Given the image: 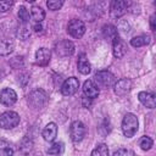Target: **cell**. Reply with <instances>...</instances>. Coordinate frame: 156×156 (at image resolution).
I'll return each mask as SVG.
<instances>
[{
  "instance_id": "17",
  "label": "cell",
  "mask_w": 156,
  "mask_h": 156,
  "mask_svg": "<svg viewBox=\"0 0 156 156\" xmlns=\"http://www.w3.org/2000/svg\"><path fill=\"white\" fill-rule=\"evenodd\" d=\"M15 49V43L12 39L9 38H2L0 39V55L1 56H7L10 55Z\"/></svg>"
},
{
  "instance_id": "19",
  "label": "cell",
  "mask_w": 156,
  "mask_h": 156,
  "mask_svg": "<svg viewBox=\"0 0 156 156\" xmlns=\"http://www.w3.org/2000/svg\"><path fill=\"white\" fill-rule=\"evenodd\" d=\"M30 17H32V20H34L35 22L40 23V22L45 18V11H44L40 6L34 5V6H32V9H30Z\"/></svg>"
},
{
  "instance_id": "7",
  "label": "cell",
  "mask_w": 156,
  "mask_h": 156,
  "mask_svg": "<svg viewBox=\"0 0 156 156\" xmlns=\"http://www.w3.org/2000/svg\"><path fill=\"white\" fill-rule=\"evenodd\" d=\"M129 5H130V2L123 1V0H115V1H112L111 6H110L111 17L119 18L121 16H123L127 12V10L129 9Z\"/></svg>"
},
{
  "instance_id": "30",
  "label": "cell",
  "mask_w": 156,
  "mask_h": 156,
  "mask_svg": "<svg viewBox=\"0 0 156 156\" xmlns=\"http://www.w3.org/2000/svg\"><path fill=\"white\" fill-rule=\"evenodd\" d=\"M12 5L13 2L10 0H0V12H6L7 10H10Z\"/></svg>"
},
{
  "instance_id": "5",
  "label": "cell",
  "mask_w": 156,
  "mask_h": 156,
  "mask_svg": "<svg viewBox=\"0 0 156 156\" xmlns=\"http://www.w3.org/2000/svg\"><path fill=\"white\" fill-rule=\"evenodd\" d=\"M87 133V128L83 124V122L80 121H74L71 124L69 128V134H71V139L73 143H79L83 140V138L85 136Z\"/></svg>"
},
{
  "instance_id": "18",
  "label": "cell",
  "mask_w": 156,
  "mask_h": 156,
  "mask_svg": "<svg viewBox=\"0 0 156 156\" xmlns=\"http://www.w3.org/2000/svg\"><path fill=\"white\" fill-rule=\"evenodd\" d=\"M77 66H78V71H79L82 74H88V73L90 72V62L88 61V57H87L84 54H82V55L79 56Z\"/></svg>"
},
{
  "instance_id": "15",
  "label": "cell",
  "mask_w": 156,
  "mask_h": 156,
  "mask_svg": "<svg viewBox=\"0 0 156 156\" xmlns=\"http://www.w3.org/2000/svg\"><path fill=\"white\" fill-rule=\"evenodd\" d=\"M83 93H84L85 98H88V99H95L99 95V88H98V85L93 80L88 79L83 84Z\"/></svg>"
},
{
  "instance_id": "4",
  "label": "cell",
  "mask_w": 156,
  "mask_h": 156,
  "mask_svg": "<svg viewBox=\"0 0 156 156\" xmlns=\"http://www.w3.org/2000/svg\"><path fill=\"white\" fill-rule=\"evenodd\" d=\"M20 123L18 113L13 111H6L0 115V127L2 129H12Z\"/></svg>"
},
{
  "instance_id": "21",
  "label": "cell",
  "mask_w": 156,
  "mask_h": 156,
  "mask_svg": "<svg viewBox=\"0 0 156 156\" xmlns=\"http://www.w3.org/2000/svg\"><path fill=\"white\" fill-rule=\"evenodd\" d=\"M13 147L6 140H0V156H12Z\"/></svg>"
},
{
  "instance_id": "2",
  "label": "cell",
  "mask_w": 156,
  "mask_h": 156,
  "mask_svg": "<svg viewBox=\"0 0 156 156\" xmlns=\"http://www.w3.org/2000/svg\"><path fill=\"white\" fill-rule=\"evenodd\" d=\"M48 94L43 89H35L28 95V104L33 108H43L48 102Z\"/></svg>"
},
{
  "instance_id": "14",
  "label": "cell",
  "mask_w": 156,
  "mask_h": 156,
  "mask_svg": "<svg viewBox=\"0 0 156 156\" xmlns=\"http://www.w3.org/2000/svg\"><path fill=\"white\" fill-rule=\"evenodd\" d=\"M138 99L139 101L147 108H154L156 106V98L155 94L150 93V91H140L138 94Z\"/></svg>"
},
{
  "instance_id": "26",
  "label": "cell",
  "mask_w": 156,
  "mask_h": 156,
  "mask_svg": "<svg viewBox=\"0 0 156 156\" xmlns=\"http://www.w3.org/2000/svg\"><path fill=\"white\" fill-rule=\"evenodd\" d=\"M18 18L23 24H26L29 21V12L24 6H21L18 9Z\"/></svg>"
},
{
  "instance_id": "11",
  "label": "cell",
  "mask_w": 156,
  "mask_h": 156,
  "mask_svg": "<svg viewBox=\"0 0 156 156\" xmlns=\"http://www.w3.org/2000/svg\"><path fill=\"white\" fill-rule=\"evenodd\" d=\"M113 87H115V93L118 96H124L132 89V80L128 78H122V79L117 80Z\"/></svg>"
},
{
  "instance_id": "32",
  "label": "cell",
  "mask_w": 156,
  "mask_h": 156,
  "mask_svg": "<svg viewBox=\"0 0 156 156\" xmlns=\"http://www.w3.org/2000/svg\"><path fill=\"white\" fill-rule=\"evenodd\" d=\"M34 32H35V33H43V26H41L40 23H39V24L37 23V24L34 26Z\"/></svg>"
},
{
  "instance_id": "27",
  "label": "cell",
  "mask_w": 156,
  "mask_h": 156,
  "mask_svg": "<svg viewBox=\"0 0 156 156\" xmlns=\"http://www.w3.org/2000/svg\"><path fill=\"white\" fill-rule=\"evenodd\" d=\"M17 35L20 37V39L26 40V39H28V37L30 35V30H29V28H28V27L24 24V26H22L21 28H18Z\"/></svg>"
},
{
  "instance_id": "29",
  "label": "cell",
  "mask_w": 156,
  "mask_h": 156,
  "mask_svg": "<svg viewBox=\"0 0 156 156\" xmlns=\"http://www.w3.org/2000/svg\"><path fill=\"white\" fill-rule=\"evenodd\" d=\"M113 156H135V154L129 149H118L113 152Z\"/></svg>"
},
{
  "instance_id": "1",
  "label": "cell",
  "mask_w": 156,
  "mask_h": 156,
  "mask_svg": "<svg viewBox=\"0 0 156 156\" xmlns=\"http://www.w3.org/2000/svg\"><path fill=\"white\" fill-rule=\"evenodd\" d=\"M138 127H139V122H138V118H136L135 115L127 113L123 117V121H122V132H123L124 136L132 138L136 133Z\"/></svg>"
},
{
  "instance_id": "23",
  "label": "cell",
  "mask_w": 156,
  "mask_h": 156,
  "mask_svg": "<svg viewBox=\"0 0 156 156\" xmlns=\"http://www.w3.org/2000/svg\"><path fill=\"white\" fill-rule=\"evenodd\" d=\"M63 144L62 143H54L49 149H48V154L52 155V156H58L63 152Z\"/></svg>"
},
{
  "instance_id": "13",
  "label": "cell",
  "mask_w": 156,
  "mask_h": 156,
  "mask_svg": "<svg viewBox=\"0 0 156 156\" xmlns=\"http://www.w3.org/2000/svg\"><path fill=\"white\" fill-rule=\"evenodd\" d=\"M51 58V51L46 48H40L35 52V62L39 66H46L50 62Z\"/></svg>"
},
{
  "instance_id": "16",
  "label": "cell",
  "mask_w": 156,
  "mask_h": 156,
  "mask_svg": "<svg viewBox=\"0 0 156 156\" xmlns=\"http://www.w3.org/2000/svg\"><path fill=\"white\" fill-rule=\"evenodd\" d=\"M41 135H43L44 140H46V141H54V139L57 135V126L54 122L48 123L46 127L43 129Z\"/></svg>"
},
{
  "instance_id": "10",
  "label": "cell",
  "mask_w": 156,
  "mask_h": 156,
  "mask_svg": "<svg viewBox=\"0 0 156 156\" xmlns=\"http://www.w3.org/2000/svg\"><path fill=\"white\" fill-rule=\"evenodd\" d=\"M17 101V94L13 89L5 88L0 91V104L5 106H11Z\"/></svg>"
},
{
  "instance_id": "25",
  "label": "cell",
  "mask_w": 156,
  "mask_h": 156,
  "mask_svg": "<svg viewBox=\"0 0 156 156\" xmlns=\"http://www.w3.org/2000/svg\"><path fill=\"white\" fill-rule=\"evenodd\" d=\"M152 144H154L152 139H151L150 136H146V135L141 136L140 140H139V146H140L143 150H145V151L150 150V149L152 147Z\"/></svg>"
},
{
  "instance_id": "9",
  "label": "cell",
  "mask_w": 156,
  "mask_h": 156,
  "mask_svg": "<svg viewBox=\"0 0 156 156\" xmlns=\"http://www.w3.org/2000/svg\"><path fill=\"white\" fill-rule=\"evenodd\" d=\"M55 51L61 57L71 56L74 52V44L71 40H61L55 45Z\"/></svg>"
},
{
  "instance_id": "12",
  "label": "cell",
  "mask_w": 156,
  "mask_h": 156,
  "mask_svg": "<svg viewBox=\"0 0 156 156\" xmlns=\"http://www.w3.org/2000/svg\"><path fill=\"white\" fill-rule=\"evenodd\" d=\"M112 51H113V56L117 58H121L122 56H124L127 51V45L119 37H116L115 39H112Z\"/></svg>"
},
{
  "instance_id": "8",
  "label": "cell",
  "mask_w": 156,
  "mask_h": 156,
  "mask_svg": "<svg viewBox=\"0 0 156 156\" xmlns=\"http://www.w3.org/2000/svg\"><path fill=\"white\" fill-rule=\"evenodd\" d=\"M78 88H79V80H78V78L69 77V78H67L62 83V85H61V94L65 95V96H71V95H73V94L77 93Z\"/></svg>"
},
{
  "instance_id": "20",
  "label": "cell",
  "mask_w": 156,
  "mask_h": 156,
  "mask_svg": "<svg viewBox=\"0 0 156 156\" xmlns=\"http://www.w3.org/2000/svg\"><path fill=\"white\" fill-rule=\"evenodd\" d=\"M147 44H150V37L145 35V34L138 35V37H134L130 39V45L134 48H140V46H144Z\"/></svg>"
},
{
  "instance_id": "28",
  "label": "cell",
  "mask_w": 156,
  "mask_h": 156,
  "mask_svg": "<svg viewBox=\"0 0 156 156\" xmlns=\"http://www.w3.org/2000/svg\"><path fill=\"white\" fill-rule=\"evenodd\" d=\"M46 5H48V7H49L50 10L56 11V10H58V9L63 5V1H62V0H49V1L46 2Z\"/></svg>"
},
{
  "instance_id": "31",
  "label": "cell",
  "mask_w": 156,
  "mask_h": 156,
  "mask_svg": "<svg viewBox=\"0 0 156 156\" xmlns=\"http://www.w3.org/2000/svg\"><path fill=\"white\" fill-rule=\"evenodd\" d=\"M150 27H151V30H155L156 27H155V15H152L150 17Z\"/></svg>"
},
{
  "instance_id": "3",
  "label": "cell",
  "mask_w": 156,
  "mask_h": 156,
  "mask_svg": "<svg viewBox=\"0 0 156 156\" xmlns=\"http://www.w3.org/2000/svg\"><path fill=\"white\" fill-rule=\"evenodd\" d=\"M94 79H95L96 85H99L101 88H110V87L115 85V83L117 82L116 77L108 71H99V72H96L95 76H94Z\"/></svg>"
},
{
  "instance_id": "6",
  "label": "cell",
  "mask_w": 156,
  "mask_h": 156,
  "mask_svg": "<svg viewBox=\"0 0 156 156\" xmlns=\"http://www.w3.org/2000/svg\"><path fill=\"white\" fill-rule=\"evenodd\" d=\"M67 32L72 38H76V39L82 38L83 34L85 33V24L80 20H77V18L71 20L67 26Z\"/></svg>"
},
{
  "instance_id": "24",
  "label": "cell",
  "mask_w": 156,
  "mask_h": 156,
  "mask_svg": "<svg viewBox=\"0 0 156 156\" xmlns=\"http://www.w3.org/2000/svg\"><path fill=\"white\" fill-rule=\"evenodd\" d=\"M91 156H108V147L106 144H99L93 151Z\"/></svg>"
},
{
  "instance_id": "22",
  "label": "cell",
  "mask_w": 156,
  "mask_h": 156,
  "mask_svg": "<svg viewBox=\"0 0 156 156\" xmlns=\"http://www.w3.org/2000/svg\"><path fill=\"white\" fill-rule=\"evenodd\" d=\"M102 33H104V37L107 38V39H115L116 37H118L117 28H116L115 26H112V24H106V26H104Z\"/></svg>"
}]
</instances>
